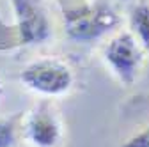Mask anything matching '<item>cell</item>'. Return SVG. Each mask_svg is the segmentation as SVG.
Wrapping results in <instances>:
<instances>
[{"label": "cell", "mask_w": 149, "mask_h": 147, "mask_svg": "<svg viewBox=\"0 0 149 147\" xmlns=\"http://www.w3.org/2000/svg\"><path fill=\"white\" fill-rule=\"evenodd\" d=\"M22 138L32 147H61L64 124L52 99H41L22 117Z\"/></svg>", "instance_id": "obj_2"}, {"label": "cell", "mask_w": 149, "mask_h": 147, "mask_svg": "<svg viewBox=\"0 0 149 147\" xmlns=\"http://www.w3.org/2000/svg\"><path fill=\"white\" fill-rule=\"evenodd\" d=\"M121 147H149V124H146L142 130L126 138Z\"/></svg>", "instance_id": "obj_8"}, {"label": "cell", "mask_w": 149, "mask_h": 147, "mask_svg": "<svg viewBox=\"0 0 149 147\" xmlns=\"http://www.w3.org/2000/svg\"><path fill=\"white\" fill-rule=\"evenodd\" d=\"M130 27L144 51H149V4L140 2L130 12Z\"/></svg>", "instance_id": "obj_6"}, {"label": "cell", "mask_w": 149, "mask_h": 147, "mask_svg": "<svg viewBox=\"0 0 149 147\" xmlns=\"http://www.w3.org/2000/svg\"><path fill=\"white\" fill-rule=\"evenodd\" d=\"M22 117L23 114L18 112L11 117L0 119V147H16L22 138Z\"/></svg>", "instance_id": "obj_7"}, {"label": "cell", "mask_w": 149, "mask_h": 147, "mask_svg": "<svg viewBox=\"0 0 149 147\" xmlns=\"http://www.w3.org/2000/svg\"><path fill=\"white\" fill-rule=\"evenodd\" d=\"M16 11V30L23 44L41 43L50 35L48 20L36 0H13Z\"/></svg>", "instance_id": "obj_5"}, {"label": "cell", "mask_w": 149, "mask_h": 147, "mask_svg": "<svg viewBox=\"0 0 149 147\" xmlns=\"http://www.w3.org/2000/svg\"><path fill=\"white\" fill-rule=\"evenodd\" d=\"M22 83L45 98L64 96L74 85V73L59 57H39L29 62L20 73Z\"/></svg>", "instance_id": "obj_1"}, {"label": "cell", "mask_w": 149, "mask_h": 147, "mask_svg": "<svg viewBox=\"0 0 149 147\" xmlns=\"http://www.w3.org/2000/svg\"><path fill=\"white\" fill-rule=\"evenodd\" d=\"M105 60L117 80L124 87H130L140 75L144 64V48L139 44L132 32H121L105 46Z\"/></svg>", "instance_id": "obj_4"}, {"label": "cell", "mask_w": 149, "mask_h": 147, "mask_svg": "<svg viewBox=\"0 0 149 147\" xmlns=\"http://www.w3.org/2000/svg\"><path fill=\"white\" fill-rule=\"evenodd\" d=\"M119 25V16L107 4H85L66 11L64 30L73 41H94Z\"/></svg>", "instance_id": "obj_3"}]
</instances>
